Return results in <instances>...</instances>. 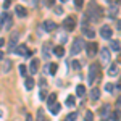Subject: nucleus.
<instances>
[{"label": "nucleus", "mask_w": 121, "mask_h": 121, "mask_svg": "<svg viewBox=\"0 0 121 121\" xmlns=\"http://www.w3.org/2000/svg\"><path fill=\"white\" fill-rule=\"evenodd\" d=\"M100 79V65L99 63H92L89 66V84H94Z\"/></svg>", "instance_id": "obj_1"}, {"label": "nucleus", "mask_w": 121, "mask_h": 121, "mask_svg": "<svg viewBox=\"0 0 121 121\" xmlns=\"http://www.w3.org/2000/svg\"><path fill=\"white\" fill-rule=\"evenodd\" d=\"M84 40L81 37H76L73 40V44H71V55H78V53H81V50L84 48Z\"/></svg>", "instance_id": "obj_2"}, {"label": "nucleus", "mask_w": 121, "mask_h": 121, "mask_svg": "<svg viewBox=\"0 0 121 121\" xmlns=\"http://www.w3.org/2000/svg\"><path fill=\"white\" fill-rule=\"evenodd\" d=\"M0 19H2V28L7 29V31H10V29L13 28V16L10 15V13H3L2 16H0Z\"/></svg>", "instance_id": "obj_3"}, {"label": "nucleus", "mask_w": 121, "mask_h": 121, "mask_svg": "<svg viewBox=\"0 0 121 121\" xmlns=\"http://www.w3.org/2000/svg\"><path fill=\"white\" fill-rule=\"evenodd\" d=\"M100 63L103 66H110V61H112V55H110V50L107 48V47H103L102 50H100Z\"/></svg>", "instance_id": "obj_4"}, {"label": "nucleus", "mask_w": 121, "mask_h": 121, "mask_svg": "<svg viewBox=\"0 0 121 121\" xmlns=\"http://www.w3.org/2000/svg\"><path fill=\"white\" fill-rule=\"evenodd\" d=\"M63 28H65L66 32H71V31H74V29H76V16L69 15L68 18H65V21H63Z\"/></svg>", "instance_id": "obj_5"}, {"label": "nucleus", "mask_w": 121, "mask_h": 121, "mask_svg": "<svg viewBox=\"0 0 121 121\" xmlns=\"http://www.w3.org/2000/svg\"><path fill=\"white\" fill-rule=\"evenodd\" d=\"M84 48H86V53L89 56H95L99 55V45H97V42H87L86 45H84Z\"/></svg>", "instance_id": "obj_6"}, {"label": "nucleus", "mask_w": 121, "mask_h": 121, "mask_svg": "<svg viewBox=\"0 0 121 121\" xmlns=\"http://www.w3.org/2000/svg\"><path fill=\"white\" fill-rule=\"evenodd\" d=\"M52 52H53V45H52V42H45V44L42 45V58H44V60H50Z\"/></svg>", "instance_id": "obj_7"}, {"label": "nucleus", "mask_w": 121, "mask_h": 121, "mask_svg": "<svg viewBox=\"0 0 121 121\" xmlns=\"http://www.w3.org/2000/svg\"><path fill=\"white\" fill-rule=\"evenodd\" d=\"M18 37H19V32H18V31H13V32H11V36H10L8 52H15V48H16V42H18Z\"/></svg>", "instance_id": "obj_8"}, {"label": "nucleus", "mask_w": 121, "mask_h": 121, "mask_svg": "<svg viewBox=\"0 0 121 121\" xmlns=\"http://www.w3.org/2000/svg\"><path fill=\"white\" fill-rule=\"evenodd\" d=\"M108 16L110 18H115L116 16V13H118V10H120V3L118 2H115V0H112V2H108Z\"/></svg>", "instance_id": "obj_9"}, {"label": "nucleus", "mask_w": 121, "mask_h": 121, "mask_svg": "<svg viewBox=\"0 0 121 121\" xmlns=\"http://www.w3.org/2000/svg\"><path fill=\"white\" fill-rule=\"evenodd\" d=\"M112 34H113L112 28H108V26H102L100 28V36L103 39H112Z\"/></svg>", "instance_id": "obj_10"}, {"label": "nucleus", "mask_w": 121, "mask_h": 121, "mask_svg": "<svg viewBox=\"0 0 121 121\" xmlns=\"http://www.w3.org/2000/svg\"><path fill=\"white\" fill-rule=\"evenodd\" d=\"M110 113H112V108H110V105H103L102 108H100V116H102V120H108V116H110Z\"/></svg>", "instance_id": "obj_11"}, {"label": "nucleus", "mask_w": 121, "mask_h": 121, "mask_svg": "<svg viewBox=\"0 0 121 121\" xmlns=\"http://www.w3.org/2000/svg\"><path fill=\"white\" fill-rule=\"evenodd\" d=\"M42 28H44V31H47V32H52V31L56 28V24L52 21V19H47V21H44Z\"/></svg>", "instance_id": "obj_12"}, {"label": "nucleus", "mask_w": 121, "mask_h": 121, "mask_svg": "<svg viewBox=\"0 0 121 121\" xmlns=\"http://www.w3.org/2000/svg\"><path fill=\"white\" fill-rule=\"evenodd\" d=\"M15 13L18 15L19 18H26V15H28V11H26V8L23 5H16L15 7Z\"/></svg>", "instance_id": "obj_13"}, {"label": "nucleus", "mask_w": 121, "mask_h": 121, "mask_svg": "<svg viewBox=\"0 0 121 121\" xmlns=\"http://www.w3.org/2000/svg\"><path fill=\"white\" fill-rule=\"evenodd\" d=\"M37 71H39V60L34 58V60L31 61V65H29V73H31V74H36Z\"/></svg>", "instance_id": "obj_14"}, {"label": "nucleus", "mask_w": 121, "mask_h": 121, "mask_svg": "<svg viewBox=\"0 0 121 121\" xmlns=\"http://www.w3.org/2000/svg\"><path fill=\"white\" fill-rule=\"evenodd\" d=\"M15 52H16L18 55H21V56H26L28 55V47L24 45V44H21V45H18L16 48H15Z\"/></svg>", "instance_id": "obj_15"}, {"label": "nucleus", "mask_w": 121, "mask_h": 121, "mask_svg": "<svg viewBox=\"0 0 121 121\" xmlns=\"http://www.w3.org/2000/svg\"><path fill=\"white\" fill-rule=\"evenodd\" d=\"M45 69H47V71H48L52 76H55L56 71H58V65H56V63H50V65L45 66Z\"/></svg>", "instance_id": "obj_16"}, {"label": "nucleus", "mask_w": 121, "mask_h": 121, "mask_svg": "<svg viewBox=\"0 0 121 121\" xmlns=\"http://www.w3.org/2000/svg\"><path fill=\"white\" fill-rule=\"evenodd\" d=\"M108 120H110V121H120L121 120V112H120V110H115L113 113H110Z\"/></svg>", "instance_id": "obj_17"}, {"label": "nucleus", "mask_w": 121, "mask_h": 121, "mask_svg": "<svg viewBox=\"0 0 121 121\" xmlns=\"http://www.w3.org/2000/svg\"><path fill=\"white\" fill-rule=\"evenodd\" d=\"M82 32H84V36H86V37H89V39H94V37H95V32H94L92 29H89V26H84V28H82Z\"/></svg>", "instance_id": "obj_18"}, {"label": "nucleus", "mask_w": 121, "mask_h": 121, "mask_svg": "<svg viewBox=\"0 0 121 121\" xmlns=\"http://www.w3.org/2000/svg\"><path fill=\"white\" fill-rule=\"evenodd\" d=\"M120 73V66L118 65H110V68H108V76H116Z\"/></svg>", "instance_id": "obj_19"}, {"label": "nucleus", "mask_w": 121, "mask_h": 121, "mask_svg": "<svg viewBox=\"0 0 121 121\" xmlns=\"http://www.w3.org/2000/svg\"><path fill=\"white\" fill-rule=\"evenodd\" d=\"M76 95H78L79 99H82L84 95H86V87H84L82 84H79V86L76 87Z\"/></svg>", "instance_id": "obj_20"}, {"label": "nucleus", "mask_w": 121, "mask_h": 121, "mask_svg": "<svg viewBox=\"0 0 121 121\" xmlns=\"http://www.w3.org/2000/svg\"><path fill=\"white\" fill-rule=\"evenodd\" d=\"M99 99H100V91L94 87L92 91H91V100H92V102H95V100H99Z\"/></svg>", "instance_id": "obj_21"}, {"label": "nucleus", "mask_w": 121, "mask_h": 121, "mask_svg": "<svg viewBox=\"0 0 121 121\" xmlns=\"http://www.w3.org/2000/svg\"><path fill=\"white\" fill-rule=\"evenodd\" d=\"M52 53H55L56 56H63L65 55V48L61 45H56V47H53V52H52Z\"/></svg>", "instance_id": "obj_22"}, {"label": "nucleus", "mask_w": 121, "mask_h": 121, "mask_svg": "<svg viewBox=\"0 0 121 121\" xmlns=\"http://www.w3.org/2000/svg\"><path fill=\"white\" fill-rule=\"evenodd\" d=\"M65 105H66V107H69V108H71V107H74V105H76V99L73 97V95H68V97H66V100H65Z\"/></svg>", "instance_id": "obj_23"}, {"label": "nucleus", "mask_w": 121, "mask_h": 121, "mask_svg": "<svg viewBox=\"0 0 121 121\" xmlns=\"http://www.w3.org/2000/svg\"><path fill=\"white\" fill-rule=\"evenodd\" d=\"M110 47H112V50H115V52H120V50H121L120 40H116V39H112V44H110Z\"/></svg>", "instance_id": "obj_24"}, {"label": "nucleus", "mask_w": 121, "mask_h": 121, "mask_svg": "<svg viewBox=\"0 0 121 121\" xmlns=\"http://www.w3.org/2000/svg\"><path fill=\"white\" fill-rule=\"evenodd\" d=\"M10 69H11V61H10V60H3V66H2V71H3V73H8Z\"/></svg>", "instance_id": "obj_25"}, {"label": "nucleus", "mask_w": 121, "mask_h": 121, "mask_svg": "<svg viewBox=\"0 0 121 121\" xmlns=\"http://www.w3.org/2000/svg\"><path fill=\"white\" fill-rule=\"evenodd\" d=\"M48 108H50L52 115H58V113H60V110H61L60 103H53V105H52V107H48Z\"/></svg>", "instance_id": "obj_26"}, {"label": "nucleus", "mask_w": 121, "mask_h": 121, "mask_svg": "<svg viewBox=\"0 0 121 121\" xmlns=\"http://www.w3.org/2000/svg\"><path fill=\"white\" fill-rule=\"evenodd\" d=\"M53 103H56V94L55 92L50 94V95H48V99H47V105H48V107H52Z\"/></svg>", "instance_id": "obj_27"}, {"label": "nucleus", "mask_w": 121, "mask_h": 121, "mask_svg": "<svg viewBox=\"0 0 121 121\" xmlns=\"http://www.w3.org/2000/svg\"><path fill=\"white\" fill-rule=\"evenodd\" d=\"M36 121H45V113H44V110H42V108H39V110H37Z\"/></svg>", "instance_id": "obj_28"}, {"label": "nucleus", "mask_w": 121, "mask_h": 121, "mask_svg": "<svg viewBox=\"0 0 121 121\" xmlns=\"http://www.w3.org/2000/svg\"><path fill=\"white\" fill-rule=\"evenodd\" d=\"M24 86H26V89H28V91H31V89L34 87V79H32V78H28V79H26V82H24Z\"/></svg>", "instance_id": "obj_29"}, {"label": "nucleus", "mask_w": 121, "mask_h": 121, "mask_svg": "<svg viewBox=\"0 0 121 121\" xmlns=\"http://www.w3.org/2000/svg\"><path fill=\"white\" fill-rule=\"evenodd\" d=\"M76 120H78V113H76V112H73L71 115L66 116V121H76Z\"/></svg>", "instance_id": "obj_30"}, {"label": "nucleus", "mask_w": 121, "mask_h": 121, "mask_svg": "<svg viewBox=\"0 0 121 121\" xmlns=\"http://www.w3.org/2000/svg\"><path fill=\"white\" fill-rule=\"evenodd\" d=\"M39 99H40V100H45V99H47V89H40V92H39Z\"/></svg>", "instance_id": "obj_31"}, {"label": "nucleus", "mask_w": 121, "mask_h": 121, "mask_svg": "<svg viewBox=\"0 0 121 121\" xmlns=\"http://www.w3.org/2000/svg\"><path fill=\"white\" fill-rule=\"evenodd\" d=\"M86 121H94V113L92 112H86Z\"/></svg>", "instance_id": "obj_32"}, {"label": "nucleus", "mask_w": 121, "mask_h": 121, "mask_svg": "<svg viewBox=\"0 0 121 121\" xmlns=\"http://www.w3.org/2000/svg\"><path fill=\"white\" fill-rule=\"evenodd\" d=\"M113 89H115V86H113V84H110V82L105 84V91H107V92L112 94V92H113Z\"/></svg>", "instance_id": "obj_33"}, {"label": "nucleus", "mask_w": 121, "mask_h": 121, "mask_svg": "<svg viewBox=\"0 0 121 121\" xmlns=\"http://www.w3.org/2000/svg\"><path fill=\"white\" fill-rule=\"evenodd\" d=\"M26 73H28L26 66H24V65H19V74H21V76H26Z\"/></svg>", "instance_id": "obj_34"}, {"label": "nucleus", "mask_w": 121, "mask_h": 121, "mask_svg": "<svg viewBox=\"0 0 121 121\" xmlns=\"http://www.w3.org/2000/svg\"><path fill=\"white\" fill-rule=\"evenodd\" d=\"M73 68L74 69H81V63L79 61H73Z\"/></svg>", "instance_id": "obj_35"}, {"label": "nucleus", "mask_w": 121, "mask_h": 121, "mask_svg": "<svg viewBox=\"0 0 121 121\" xmlns=\"http://www.w3.org/2000/svg\"><path fill=\"white\" fill-rule=\"evenodd\" d=\"M55 13H58V15H61V13H63V10H61V7H55Z\"/></svg>", "instance_id": "obj_36"}, {"label": "nucleus", "mask_w": 121, "mask_h": 121, "mask_svg": "<svg viewBox=\"0 0 121 121\" xmlns=\"http://www.w3.org/2000/svg\"><path fill=\"white\" fill-rule=\"evenodd\" d=\"M74 3H76V7H82V2L81 0H74Z\"/></svg>", "instance_id": "obj_37"}, {"label": "nucleus", "mask_w": 121, "mask_h": 121, "mask_svg": "<svg viewBox=\"0 0 121 121\" xmlns=\"http://www.w3.org/2000/svg\"><path fill=\"white\" fill-rule=\"evenodd\" d=\"M8 7H10V0H7V2H5V3H3V8L7 10V8H8Z\"/></svg>", "instance_id": "obj_38"}, {"label": "nucleus", "mask_w": 121, "mask_h": 121, "mask_svg": "<svg viewBox=\"0 0 121 121\" xmlns=\"http://www.w3.org/2000/svg\"><path fill=\"white\" fill-rule=\"evenodd\" d=\"M5 45V39H0V48Z\"/></svg>", "instance_id": "obj_39"}, {"label": "nucleus", "mask_w": 121, "mask_h": 121, "mask_svg": "<svg viewBox=\"0 0 121 121\" xmlns=\"http://www.w3.org/2000/svg\"><path fill=\"white\" fill-rule=\"evenodd\" d=\"M26 121H32V118H31V116L28 115V116H26Z\"/></svg>", "instance_id": "obj_40"}, {"label": "nucleus", "mask_w": 121, "mask_h": 121, "mask_svg": "<svg viewBox=\"0 0 121 121\" xmlns=\"http://www.w3.org/2000/svg\"><path fill=\"white\" fill-rule=\"evenodd\" d=\"M120 63H121V53L118 55V65H120Z\"/></svg>", "instance_id": "obj_41"}, {"label": "nucleus", "mask_w": 121, "mask_h": 121, "mask_svg": "<svg viewBox=\"0 0 121 121\" xmlns=\"http://www.w3.org/2000/svg\"><path fill=\"white\" fill-rule=\"evenodd\" d=\"M0 60H3V53L2 52H0Z\"/></svg>", "instance_id": "obj_42"}, {"label": "nucleus", "mask_w": 121, "mask_h": 121, "mask_svg": "<svg viewBox=\"0 0 121 121\" xmlns=\"http://www.w3.org/2000/svg\"><path fill=\"white\" fill-rule=\"evenodd\" d=\"M2 116H3V110H0V118H2Z\"/></svg>", "instance_id": "obj_43"}, {"label": "nucleus", "mask_w": 121, "mask_h": 121, "mask_svg": "<svg viewBox=\"0 0 121 121\" xmlns=\"http://www.w3.org/2000/svg\"><path fill=\"white\" fill-rule=\"evenodd\" d=\"M0 29H2V19H0Z\"/></svg>", "instance_id": "obj_44"}]
</instances>
